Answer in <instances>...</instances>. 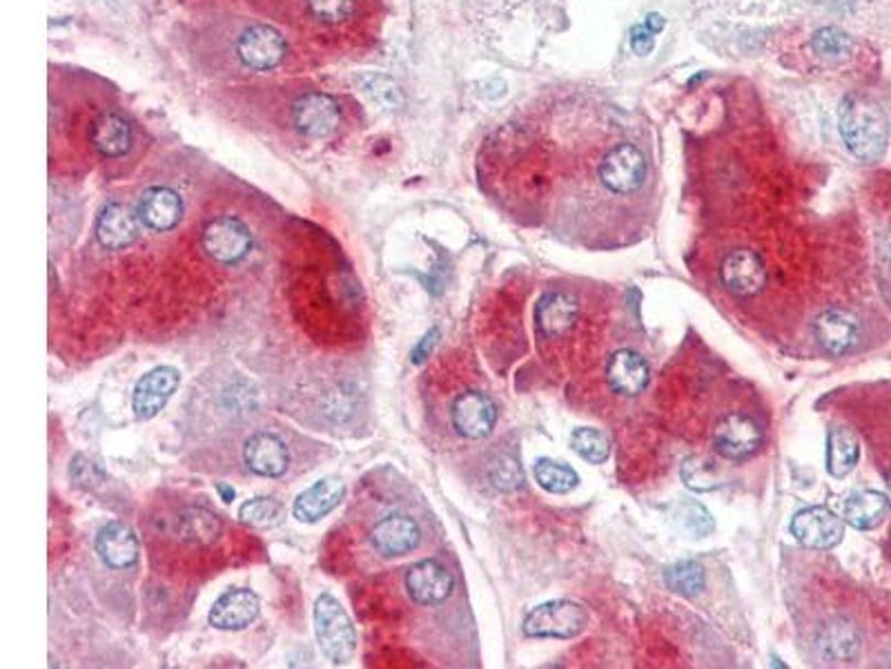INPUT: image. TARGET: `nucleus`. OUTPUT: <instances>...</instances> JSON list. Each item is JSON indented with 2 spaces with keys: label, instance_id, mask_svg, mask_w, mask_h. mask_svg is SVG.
<instances>
[{
  "label": "nucleus",
  "instance_id": "obj_31",
  "mask_svg": "<svg viewBox=\"0 0 891 669\" xmlns=\"http://www.w3.org/2000/svg\"><path fill=\"white\" fill-rule=\"evenodd\" d=\"M571 446L577 455H582L590 464H602L611 455L609 438L605 433H600L598 429H588V427L573 431Z\"/></svg>",
  "mask_w": 891,
  "mask_h": 669
},
{
  "label": "nucleus",
  "instance_id": "obj_29",
  "mask_svg": "<svg viewBox=\"0 0 891 669\" xmlns=\"http://www.w3.org/2000/svg\"><path fill=\"white\" fill-rule=\"evenodd\" d=\"M535 481L544 492H548L553 496H564L577 487L579 477L571 466L542 457L535 464Z\"/></svg>",
  "mask_w": 891,
  "mask_h": 669
},
{
  "label": "nucleus",
  "instance_id": "obj_43",
  "mask_svg": "<svg viewBox=\"0 0 891 669\" xmlns=\"http://www.w3.org/2000/svg\"><path fill=\"white\" fill-rule=\"evenodd\" d=\"M887 487H889V496H891V468H889V473H887Z\"/></svg>",
  "mask_w": 891,
  "mask_h": 669
},
{
  "label": "nucleus",
  "instance_id": "obj_19",
  "mask_svg": "<svg viewBox=\"0 0 891 669\" xmlns=\"http://www.w3.org/2000/svg\"><path fill=\"white\" fill-rule=\"evenodd\" d=\"M649 364L635 350H618L611 355L607 366V377L613 393L624 398H635L649 387Z\"/></svg>",
  "mask_w": 891,
  "mask_h": 669
},
{
  "label": "nucleus",
  "instance_id": "obj_3",
  "mask_svg": "<svg viewBox=\"0 0 891 669\" xmlns=\"http://www.w3.org/2000/svg\"><path fill=\"white\" fill-rule=\"evenodd\" d=\"M588 623V614L573 601H553L535 607L524 621L531 638H575Z\"/></svg>",
  "mask_w": 891,
  "mask_h": 669
},
{
  "label": "nucleus",
  "instance_id": "obj_25",
  "mask_svg": "<svg viewBox=\"0 0 891 669\" xmlns=\"http://www.w3.org/2000/svg\"><path fill=\"white\" fill-rule=\"evenodd\" d=\"M89 143L101 157H123L132 145V128L123 117L106 112L91 123Z\"/></svg>",
  "mask_w": 891,
  "mask_h": 669
},
{
  "label": "nucleus",
  "instance_id": "obj_13",
  "mask_svg": "<svg viewBox=\"0 0 891 669\" xmlns=\"http://www.w3.org/2000/svg\"><path fill=\"white\" fill-rule=\"evenodd\" d=\"M420 538H422L420 525L406 514H390L381 518L370 531L374 549L385 558L404 555L413 551L420 544Z\"/></svg>",
  "mask_w": 891,
  "mask_h": 669
},
{
  "label": "nucleus",
  "instance_id": "obj_17",
  "mask_svg": "<svg viewBox=\"0 0 891 669\" xmlns=\"http://www.w3.org/2000/svg\"><path fill=\"white\" fill-rule=\"evenodd\" d=\"M346 498V485L339 477H322L311 489H306L292 505V514L300 522L315 525L335 511Z\"/></svg>",
  "mask_w": 891,
  "mask_h": 669
},
{
  "label": "nucleus",
  "instance_id": "obj_16",
  "mask_svg": "<svg viewBox=\"0 0 891 669\" xmlns=\"http://www.w3.org/2000/svg\"><path fill=\"white\" fill-rule=\"evenodd\" d=\"M261 612V601L250 590H230L217 598L208 621L221 632H239L257 621Z\"/></svg>",
  "mask_w": 891,
  "mask_h": 669
},
{
  "label": "nucleus",
  "instance_id": "obj_21",
  "mask_svg": "<svg viewBox=\"0 0 891 669\" xmlns=\"http://www.w3.org/2000/svg\"><path fill=\"white\" fill-rule=\"evenodd\" d=\"M139 217L143 226L156 233L172 230L183 217V202L172 187L156 185L143 193L139 202Z\"/></svg>",
  "mask_w": 891,
  "mask_h": 669
},
{
  "label": "nucleus",
  "instance_id": "obj_14",
  "mask_svg": "<svg viewBox=\"0 0 891 669\" xmlns=\"http://www.w3.org/2000/svg\"><path fill=\"white\" fill-rule=\"evenodd\" d=\"M141 217L123 204H110L98 215L96 239L108 250H126L141 237Z\"/></svg>",
  "mask_w": 891,
  "mask_h": 669
},
{
  "label": "nucleus",
  "instance_id": "obj_37",
  "mask_svg": "<svg viewBox=\"0 0 891 669\" xmlns=\"http://www.w3.org/2000/svg\"><path fill=\"white\" fill-rule=\"evenodd\" d=\"M851 36H847L843 30H838V28H825V30H818L816 34H814V39H812V47H814V52L818 54V56H825V58H840V56H845V54H849L851 52Z\"/></svg>",
  "mask_w": 891,
  "mask_h": 669
},
{
  "label": "nucleus",
  "instance_id": "obj_30",
  "mask_svg": "<svg viewBox=\"0 0 891 669\" xmlns=\"http://www.w3.org/2000/svg\"><path fill=\"white\" fill-rule=\"evenodd\" d=\"M664 581L669 590L680 596H696L705 590V569L696 560H680L664 571Z\"/></svg>",
  "mask_w": 891,
  "mask_h": 669
},
{
  "label": "nucleus",
  "instance_id": "obj_28",
  "mask_svg": "<svg viewBox=\"0 0 891 669\" xmlns=\"http://www.w3.org/2000/svg\"><path fill=\"white\" fill-rule=\"evenodd\" d=\"M860 460V444L847 429H832L827 438V471L834 477L849 475Z\"/></svg>",
  "mask_w": 891,
  "mask_h": 669
},
{
  "label": "nucleus",
  "instance_id": "obj_41",
  "mask_svg": "<svg viewBox=\"0 0 891 669\" xmlns=\"http://www.w3.org/2000/svg\"><path fill=\"white\" fill-rule=\"evenodd\" d=\"M437 337H439V328H433L431 333H426L424 337H422V342L415 346V350H413V362L415 364H422L431 353H433V348H435V344H437Z\"/></svg>",
  "mask_w": 891,
  "mask_h": 669
},
{
  "label": "nucleus",
  "instance_id": "obj_10",
  "mask_svg": "<svg viewBox=\"0 0 891 669\" xmlns=\"http://www.w3.org/2000/svg\"><path fill=\"white\" fill-rule=\"evenodd\" d=\"M722 283L738 298H753L767 285V268L758 252L740 248L725 257L720 266Z\"/></svg>",
  "mask_w": 891,
  "mask_h": 669
},
{
  "label": "nucleus",
  "instance_id": "obj_42",
  "mask_svg": "<svg viewBox=\"0 0 891 669\" xmlns=\"http://www.w3.org/2000/svg\"><path fill=\"white\" fill-rule=\"evenodd\" d=\"M217 492H219V496H221V500L224 503H232L235 500V489L232 487H226V485H217Z\"/></svg>",
  "mask_w": 891,
  "mask_h": 669
},
{
  "label": "nucleus",
  "instance_id": "obj_1",
  "mask_svg": "<svg viewBox=\"0 0 891 669\" xmlns=\"http://www.w3.org/2000/svg\"><path fill=\"white\" fill-rule=\"evenodd\" d=\"M840 134L849 152L862 161L873 163L887 150V123L882 112L865 99L849 97L840 110Z\"/></svg>",
  "mask_w": 891,
  "mask_h": 669
},
{
  "label": "nucleus",
  "instance_id": "obj_11",
  "mask_svg": "<svg viewBox=\"0 0 891 669\" xmlns=\"http://www.w3.org/2000/svg\"><path fill=\"white\" fill-rule=\"evenodd\" d=\"M406 592L417 605H439L453 594L450 571L437 560H420L406 571Z\"/></svg>",
  "mask_w": 891,
  "mask_h": 669
},
{
  "label": "nucleus",
  "instance_id": "obj_15",
  "mask_svg": "<svg viewBox=\"0 0 891 669\" xmlns=\"http://www.w3.org/2000/svg\"><path fill=\"white\" fill-rule=\"evenodd\" d=\"M237 52L243 65L252 69H272L285 56V41L274 28L254 25L239 39Z\"/></svg>",
  "mask_w": 891,
  "mask_h": 669
},
{
  "label": "nucleus",
  "instance_id": "obj_38",
  "mask_svg": "<svg viewBox=\"0 0 891 669\" xmlns=\"http://www.w3.org/2000/svg\"><path fill=\"white\" fill-rule=\"evenodd\" d=\"M69 475H72V483L83 492H91L96 487H101L106 481V473L101 471V466L94 464L85 455L74 457L72 466H69Z\"/></svg>",
  "mask_w": 891,
  "mask_h": 669
},
{
  "label": "nucleus",
  "instance_id": "obj_26",
  "mask_svg": "<svg viewBox=\"0 0 891 669\" xmlns=\"http://www.w3.org/2000/svg\"><path fill=\"white\" fill-rule=\"evenodd\" d=\"M891 498L876 492V489H862L856 492L847 498L845 503V522H849L858 531H871L876 529L889 514Z\"/></svg>",
  "mask_w": 891,
  "mask_h": 669
},
{
  "label": "nucleus",
  "instance_id": "obj_23",
  "mask_svg": "<svg viewBox=\"0 0 891 669\" xmlns=\"http://www.w3.org/2000/svg\"><path fill=\"white\" fill-rule=\"evenodd\" d=\"M816 649L829 662L851 660L860 651V632L845 618H832L818 629Z\"/></svg>",
  "mask_w": 891,
  "mask_h": 669
},
{
  "label": "nucleus",
  "instance_id": "obj_24",
  "mask_svg": "<svg viewBox=\"0 0 891 669\" xmlns=\"http://www.w3.org/2000/svg\"><path fill=\"white\" fill-rule=\"evenodd\" d=\"M535 320L544 337H559L571 331L577 320V300L564 291H551L540 300Z\"/></svg>",
  "mask_w": 891,
  "mask_h": 669
},
{
  "label": "nucleus",
  "instance_id": "obj_5",
  "mask_svg": "<svg viewBox=\"0 0 891 669\" xmlns=\"http://www.w3.org/2000/svg\"><path fill=\"white\" fill-rule=\"evenodd\" d=\"M764 433L747 413H727L714 429L716 451L727 460H747L762 446Z\"/></svg>",
  "mask_w": 891,
  "mask_h": 669
},
{
  "label": "nucleus",
  "instance_id": "obj_35",
  "mask_svg": "<svg viewBox=\"0 0 891 669\" xmlns=\"http://www.w3.org/2000/svg\"><path fill=\"white\" fill-rule=\"evenodd\" d=\"M488 477L495 489L500 492H515L524 483V471L513 455H500L490 464Z\"/></svg>",
  "mask_w": 891,
  "mask_h": 669
},
{
  "label": "nucleus",
  "instance_id": "obj_34",
  "mask_svg": "<svg viewBox=\"0 0 891 669\" xmlns=\"http://www.w3.org/2000/svg\"><path fill=\"white\" fill-rule=\"evenodd\" d=\"M682 481L691 492H714L718 487V475L709 462L698 455H691L682 462Z\"/></svg>",
  "mask_w": 891,
  "mask_h": 669
},
{
  "label": "nucleus",
  "instance_id": "obj_4",
  "mask_svg": "<svg viewBox=\"0 0 891 669\" xmlns=\"http://www.w3.org/2000/svg\"><path fill=\"white\" fill-rule=\"evenodd\" d=\"M646 159L633 143L616 145L600 163V179L613 195H633L646 183Z\"/></svg>",
  "mask_w": 891,
  "mask_h": 669
},
{
  "label": "nucleus",
  "instance_id": "obj_18",
  "mask_svg": "<svg viewBox=\"0 0 891 669\" xmlns=\"http://www.w3.org/2000/svg\"><path fill=\"white\" fill-rule=\"evenodd\" d=\"M243 460L248 468L261 477H281L287 471L290 453L281 438L261 431L246 442Z\"/></svg>",
  "mask_w": 891,
  "mask_h": 669
},
{
  "label": "nucleus",
  "instance_id": "obj_9",
  "mask_svg": "<svg viewBox=\"0 0 891 669\" xmlns=\"http://www.w3.org/2000/svg\"><path fill=\"white\" fill-rule=\"evenodd\" d=\"M450 418L459 435L468 440H481L490 435L495 424H498V407H495V402L486 393L466 391L455 398Z\"/></svg>",
  "mask_w": 891,
  "mask_h": 669
},
{
  "label": "nucleus",
  "instance_id": "obj_6",
  "mask_svg": "<svg viewBox=\"0 0 891 669\" xmlns=\"http://www.w3.org/2000/svg\"><path fill=\"white\" fill-rule=\"evenodd\" d=\"M204 250L219 263H239L252 250V233L237 217H219L204 230Z\"/></svg>",
  "mask_w": 891,
  "mask_h": 669
},
{
  "label": "nucleus",
  "instance_id": "obj_36",
  "mask_svg": "<svg viewBox=\"0 0 891 669\" xmlns=\"http://www.w3.org/2000/svg\"><path fill=\"white\" fill-rule=\"evenodd\" d=\"M675 518H677L680 527H682L684 531H688L693 538H705V536H709V533L714 531V527H716L711 514H709L703 505L693 503V500L682 503V505L677 507Z\"/></svg>",
  "mask_w": 891,
  "mask_h": 669
},
{
  "label": "nucleus",
  "instance_id": "obj_22",
  "mask_svg": "<svg viewBox=\"0 0 891 669\" xmlns=\"http://www.w3.org/2000/svg\"><path fill=\"white\" fill-rule=\"evenodd\" d=\"M814 333L827 353L843 355L856 346L860 326H858V320L854 315H849L847 311L829 309L816 320Z\"/></svg>",
  "mask_w": 891,
  "mask_h": 669
},
{
  "label": "nucleus",
  "instance_id": "obj_27",
  "mask_svg": "<svg viewBox=\"0 0 891 669\" xmlns=\"http://www.w3.org/2000/svg\"><path fill=\"white\" fill-rule=\"evenodd\" d=\"M176 529L183 542L189 544H213L221 536V520L217 514L204 507H187L178 514Z\"/></svg>",
  "mask_w": 891,
  "mask_h": 669
},
{
  "label": "nucleus",
  "instance_id": "obj_8",
  "mask_svg": "<svg viewBox=\"0 0 891 669\" xmlns=\"http://www.w3.org/2000/svg\"><path fill=\"white\" fill-rule=\"evenodd\" d=\"M791 536L809 549H832L843 540L845 525L832 509L809 507L791 520Z\"/></svg>",
  "mask_w": 891,
  "mask_h": 669
},
{
  "label": "nucleus",
  "instance_id": "obj_12",
  "mask_svg": "<svg viewBox=\"0 0 891 669\" xmlns=\"http://www.w3.org/2000/svg\"><path fill=\"white\" fill-rule=\"evenodd\" d=\"M292 119L296 130L308 137L322 139L337 130L341 121V110L339 104L333 97H328V94L311 91L294 104Z\"/></svg>",
  "mask_w": 891,
  "mask_h": 669
},
{
  "label": "nucleus",
  "instance_id": "obj_39",
  "mask_svg": "<svg viewBox=\"0 0 891 669\" xmlns=\"http://www.w3.org/2000/svg\"><path fill=\"white\" fill-rule=\"evenodd\" d=\"M308 8L322 23H341L352 14L355 0H308Z\"/></svg>",
  "mask_w": 891,
  "mask_h": 669
},
{
  "label": "nucleus",
  "instance_id": "obj_7",
  "mask_svg": "<svg viewBox=\"0 0 891 669\" xmlns=\"http://www.w3.org/2000/svg\"><path fill=\"white\" fill-rule=\"evenodd\" d=\"M181 385V373L174 366H156L145 373L134 387L132 409L139 420H152L170 402Z\"/></svg>",
  "mask_w": 891,
  "mask_h": 669
},
{
  "label": "nucleus",
  "instance_id": "obj_33",
  "mask_svg": "<svg viewBox=\"0 0 891 669\" xmlns=\"http://www.w3.org/2000/svg\"><path fill=\"white\" fill-rule=\"evenodd\" d=\"M239 518L243 525L248 527H257V529H268L274 527L281 518V505L274 498H252L248 503L241 505L239 509Z\"/></svg>",
  "mask_w": 891,
  "mask_h": 669
},
{
  "label": "nucleus",
  "instance_id": "obj_40",
  "mask_svg": "<svg viewBox=\"0 0 891 669\" xmlns=\"http://www.w3.org/2000/svg\"><path fill=\"white\" fill-rule=\"evenodd\" d=\"M664 28V21L658 14H651L642 25L633 28L631 45L638 54H649L653 50V34Z\"/></svg>",
  "mask_w": 891,
  "mask_h": 669
},
{
  "label": "nucleus",
  "instance_id": "obj_32",
  "mask_svg": "<svg viewBox=\"0 0 891 669\" xmlns=\"http://www.w3.org/2000/svg\"><path fill=\"white\" fill-rule=\"evenodd\" d=\"M359 85L368 94L370 101L381 106L383 110H398L404 104L398 83L390 80L388 76L366 74V76H359Z\"/></svg>",
  "mask_w": 891,
  "mask_h": 669
},
{
  "label": "nucleus",
  "instance_id": "obj_20",
  "mask_svg": "<svg viewBox=\"0 0 891 669\" xmlns=\"http://www.w3.org/2000/svg\"><path fill=\"white\" fill-rule=\"evenodd\" d=\"M96 553L112 569H128L139 560V540L123 522H108L96 533Z\"/></svg>",
  "mask_w": 891,
  "mask_h": 669
},
{
  "label": "nucleus",
  "instance_id": "obj_2",
  "mask_svg": "<svg viewBox=\"0 0 891 669\" xmlns=\"http://www.w3.org/2000/svg\"><path fill=\"white\" fill-rule=\"evenodd\" d=\"M313 618L324 656L335 665L348 662L357 651V632L341 603L330 594H322L315 603Z\"/></svg>",
  "mask_w": 891,
  "mask_h": 669
}]
</instances>
